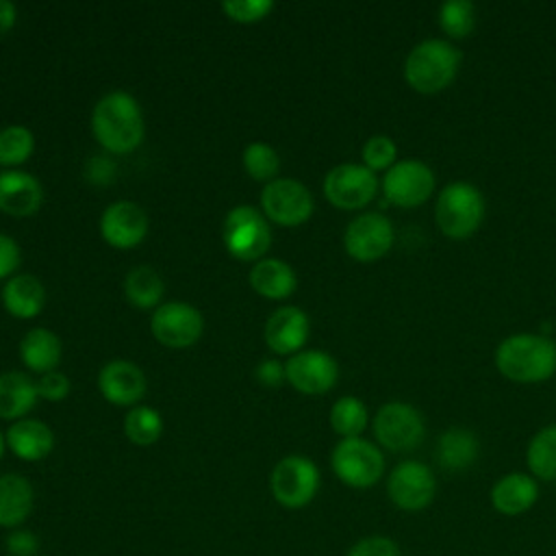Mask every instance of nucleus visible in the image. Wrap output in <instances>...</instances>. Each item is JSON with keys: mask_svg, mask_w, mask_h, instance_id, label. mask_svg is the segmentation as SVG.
I'll return each instance as SVG.
<instances>
[{"mask_svg": "<svg viewBox=\"0 0 556 556\" xmlns=\"http://www.w3.org/2000/svg\"><path fill=\"white\" fill-rule=\"evenodd\" d=\"M493 363L510 382L541 384L556 374V343L539 332H515L497 343Z\"/></svg>", "mask_w": 556, "mask_h": 556, "instance_id": "1", "label": "nucleus"}, {"mask_svg": "<svg viewBox=\"0 0 556 556\" xmlns=\"http://www.w3.org/2000/svg\"><path fill=\"white\" fill-rule=\"evenodd\" d=\"M91 132L109 152L126 154L135 150L146 132L139 102L128 91L104 93L91 111Z\"/></svg>", "mask_w": 556, "mask_h": 556, "instance_id": "2", "label": "nucleus"}, {"mask_svg": "<svg viewBox=\"0 0 556 556\" xmlns=\"http://www.w3.org/2000/svg\"><path fill=\"white\" fill-rule=\"evenodd\" d=\"M460 63L463 54L450 39L428 37L408 50L404 59V80L413 91L434 96L454 85Z\"/></svg>", "mask_w": 556, "mask_h": 556, "instance_id": "3", "label": "nucleus"}, {"mask_svg": "<svg viewBox=\"0 0 556 556\" xmlns=\"http://www.w3.org/2000/svg\"><path fill=\"white\" fill-rule=\"evenodd\" d=\"M484 215V193L469 180H452L437 193L434 222L441 235L452 241H463L476 235Z\"/></svg>", "mask_w": 556, "mask_h": 556, "instance_id": "4", "label": "nucleus"}, {"mask_svg": "<svg viewBox=\"0 0 556 556\" xmlns=\"http://www.w3.org/2000/svg\"><path fill=\"white\" fill-rule=\"evenodd\" d=\"M332 473L350 489H371L384 476L382 447L369 439H339L330 452Z\"/></svg>", "mask_w": 556, "mask_h": 556, "instance_id": "5", "label": "nucleus"}, {"mask_svg": "<svg viewBox=\"0 0 556 556\" xmlns=\"http://www.w3.org/2000/svg\"><path fill=\"white\" fill-rule=\"evenodd\" d=\"M371 430L376 443L387 452H410L426 439V419L417 406L404 400H389L378 406Z\"/></svg>", "mask_w": 556, "mask_h": 556, "instance_id": "6", "label": "nucleus"}, {"mask_svg": "<svg viewBox=\"0 0 556 556\" xmlns=\"http://www.w3.org/2000/svg\"><path fill=\"white\" fill-rule=\"evenodd\" d=\"M321 486L319 467L302 454H289L280 458L269 473L271 497L289 510L308 506Z\"/></svg>", "mask_w": 556, "mask_h": 556, "instance_id": "7", "label": "nucleus"}, {"mask_svg": "<svg viewBox=\"0 0 556 556\" xmlns=\"http://www.w3.org/2000/svg\"><path fill=\"white\" fill-rule=\"evenodd\" d=\"M222 239L226 250L239 261H261L271 245V230L267 217L250 206H232L222 224Z\"/></svg>", "mask_w": 556, "mask_h": 556, "instance_id": "8", "label": "nucleus"}, {"mask_svg": "<svg viewBox=\"0 0 556 556\" xmlns=\"http://www.w3.org/2000/svg\"><path fill=\"white\" fill-rule=\"evenodd\" d=\"M380 189L389 204L400 208H417L434 195L437 176L434 169L419 159H400L382 174Z\"/></svg>", "mask_w": 556, "mask_h": 556, "instance_id": "9", "label": "nucleus"}, {"mask_svg": "<svg viewBox=\"0 0 556 556\" xmlns=\"http://www.w3.org/2000/svg\"><path fill=\"white\" fill-rule=\"evenodd\" d=\"M387 495L402 513L426 510L437 495V478L432 467L415 458L400 460L387 476Z\"/></svg>", "mask_w": 556, "mask_h": 556, "instance_id": "10", "label": "nucleus"}, {"mask_svg": "<svg viewBox=\"0 0 556 556\" xmlns=\"http://www.w3.org/2000/svg\"><path fill=\"white\" fill-rule=\"evenodd\" d=\"M326 200L341 211L365 208L378 193L380 180L363 163H339L330 167L321 182Z\"/></svg>", "mask_w": 556, "mask_h": 556, "instance_id": "11", "label": "nucleus"}, {"mask_svg": "<svg viewBox=\"0 0 556 556\" xmlns=\"http://www.w3.org/2000/svg\"><path fill=\"white\" fill-rule=\"evenodd\" d=\"M395 243L393 222L378 211L358 213L343 232V248L348 256L358 263H376L384 258Z\"/></svg>", "mask_w": 556, "mask_h": 556, "instance_id": "12", "label": "nucleus"}, {"mask_svg": "<svg viewBox=\"0 0 556 556\" xmlns=\"http://www.w3.org/2000/svg\"><path fill=\"white\" fill-rule=\"evenodd\" d=\"M261 208L278 226H300L315 208L313 193L295 178H274L261 191Z\"/></svg>", "mask_w": 556, "mask_h": 556, "instance_id": "13", "label": "nucleus"}, {"mask_svg": "<svg viewBox=\"0 0 556 556\" xmlns=\"http://www.w3.org/2000/svg\"><path fill=\"white\" fill-rule=\"evenodd\" d=\"M150 330L165 348H189L204 332L202 313L187 302H165L156 306L150 319Z\"/></svg>", "mask_w": 556, "mask_h": 556, "instance_id": "14", "label": "nucleus"}, {"mask_svg": "<svg viewBox=\"0 0 556 556\" xmlns=\"http://www.w3.org/2000/svg\"><path fill=\"white\" fill-rule=\"evenodd\" d=\"M287 380L306 395L330 391L339 378V363L324 350H300L285 363Z\"/></svg>", "mask_w": 556, "mask_h": 556, "instance_id": "15", "label": "nucleus"}, {"mask_svg": "<svg viewBox=\"0 0 556 556\" xmlns=\"http://www.w3.org/2000/svg\"><path fill=\"white\" fill-rule=\"evenodd\" d=\"M148 215L132 200L111 202L100 215L102 239L119 250H130L143 241L148 235Z\"/></svg>", "mask_w": 556, "mask_h": 556, "instance_id": "16", "label": "nucleus"}, {"mask_svg": "<svg viewBox=\"0 0 556 556\" xmlns=\"http://www.w3.org/2000/svg\"><path fill=\"white\" fill-rule=\"evenodd\" d=\"M148 380L141 367L126 358H113L98 374V389L115 406H135L146 393Z\"/></svg>", "mask_w": 556, "mask_h": 556, "instance_id": "17", "label": "nucleus"}, {"mask_svg": "<svg viewBox=\"0 0 556 556\" xmlns=\"http://www.w3.org/2000/svg\"><path fill=\"white\" fill-rule=\"evenodd\" d=\"M311 321L308 315L293 304L276 308L265 321V343L276 354H298L308 339Z\"/></svg>", "mask_w": 556, "mask_h": 556, "instance_id": "18", "label": "nucleus"}, {"mask_svg": "<svg viewBox=\"0 0 556 556\" xmlns=\"http://www.w3.org/2000/svg\"><path fill=\"white\" fill-rule=\"evenodd\" d=\"M489 500L500 515L519 517L539 502V480L526 471H508L493 482Z\"/></svg>", "mask_w": 556, "mask_h": 556, "instance_id": "19", "label": "nucleus"}, {"mask_svg": "<svg viewBox=\"0 0 556 556\" xmlns=\"http://www.w3.org/2000/svg\"><path fill=\"white\" fill-rule=\"evenodd\" d=\"M43 202L41 182L22 169H4L0 172V211L26 217L39 211Z\"/></svg>", "mask_w": 556, "mask_h": 556, "instance_id": "20", "label": "nucleus"}, {"mask_svg": "<svg viewBox=\"0 0 556 556\" xmlns=\"http://www.w3.org/2000/svg\"><path fill=\"white\" fill-rule=\"evenodd\" d=\"M480 456V441L473 430L465 426L445 428L434 447L437 465L447 473H463L476 465Z\"/></svg>", "mask_w": 556, "mask_h": 556, "instance_id": "21", "label": "nucleus"}, {"mask_svg": "<svg viewBox=\"0 0 556 556\" xmlns=\"http://www.w3.org/2000/svg\"><path fill=\"white\" fill-rule=\"evenodd\" d=\"M4 439H7V447L20 460H26V463L43 460L54 447V434L50 426L30 417L13 421L4 432Z\"/></svg>", "mask_w": 556, "mask_h": 556, "instance_id": "22", "label": "nucleus"}, {"mask_svg": "<svg viewBox=\"0 0 556 556\" xmlns=\"http://www.w3.org/2000/svg\"><path fill=\"white\" fill-rule=\"evenodd\" d=\"M35 506V489L22 473L0 476V528L15 530L30 517Z\"/></svg>", "mask_w": 556, "mask_h": 556, "instance_id": "23", "label": "nucleus"}, {"mask_svg": "<svg viewBox=\"0 0 556 556\" xmlns=\"http://www.w3.org/2000/svg\"><path fill=\"white\" fill-rule=\"evenodd\" d=\"M46 304V287L33 274L11 276L2 287V306L17 319H33Z\"/></svg>", "mask_w": 556, "mask_h": 556, "instance_id": "24", "label": "nucleus"}, {"mask_svg": "<svg viewBox=\"0 0 556 556\" xmlns=\"http://www.w3.org/2000/svg\"><path fill=\"white\" fill-rule=\"evenodd\" d=\"M252 289L267 300H285L298 287L293 267L280 258H261L250 269Z\"/></svg>", "mask_w": 556, "mask_h": 556, "instance_id": "25", "label": "nucleus"}, {"mask_svg": "<svg viewBox=\"0 0 556 556\" xmlns=\"http://www.w3.org/2000/svg\"><path fill=\"white\" fill-rule=\"evenodd\" d=\"M37 382L24 371L0 374V419H24V415L37 404Z\"/></svg>", "mask_w": 556, "mask_h": 556, "instance_id": "26", "label": "nucleus"}, {"mask_svg": "<svg viewBox=\"0 0 556 556\" xmlns=\"http://www.w3.org/2000/svg\"><path fill=\"white\" fill-rule=\"evenodd\" d=\"M61 352V339L48 328H30L20 341L22 363L39 374L56 369Z\"/></svg>", "mask_w": 556, "mask_h": 556, "instance_id": "27", "label": "nucleus"}, {"mask_svg": "<svg viewBox=\"0 0 556 556\" xmlns=\"http://www.w3.org/2000/svg\"><path fill=\"white\" fill-rule=\"evenodd\" d=\"M526 465L530 476L541 482L556 480V424L539 428L526 447Z\"/></svg>", "mask_w": 556, "mask_h": 556, "instance_id": "28", "label": "nucleus"}, {"mask_svg": "<svg viewBox=\"0 0 556 556\" xmlns=\"http://www.w3.org/2000/svg\"><path fill=\"white\" fill-rule=\"evenodd\" d=\"M163 291L165 285L161 274L150 265H137L124 278V295L130 304L139 308H150L159 304Z\"/></svg>", "mask_w": 556, "mask_h": 556, "instance_id": "29", "label": "nucleus"}, {"mask_svg": "<svg viewBox=\"0 0 556 556\" xmlns=\"http://www.w3.org/2000/svg\"><path fill=\"white\" fill-rule=\"evenodd\" d=\"M330 428L341 439L361 437L369 424V410L365 402L356 395H343L330 406Z\"/></svg>", "mask_w": 556, "mask_h": 556, "instance_id": "30", "label": "nucleus"}, {"mask_svg": "<svg viewBox=\"0 0 556 556\" xmlns=\"http://www.w3.org/2000/svg\"><path fill=\"white\" fill-rule=\"evenodd\" d=\"M476 4L469 0H445L437 11L439 28L452 43L471 37L476 30Z\"/></svg>", "mask_w": 556, "mask_h": 556, "instance_id": "31", "label": "nucleus"}, {"mask_svg": "<svg viewBox=\"0 0 556 556\" xmlns=\"http://www.w3.org/2000/svg\"><path fill=\"white\" fill-rule=\"evenodd\" d=\"M124 434L135 445H152L163 434V417L156 408L139 404L132 406L124 417Z\"/></svg>", "mask_w": 556, "mask_h": 556, "instance_id": "32", "label": "nucleus"}, {"mask_svg": "<svg viewBox=\"0 0 556 556\" xmlns=\"http://www.w3.org/2000/svg\"><path fill=\"white\" fill-rule=\"evenodd\" d=\"M35 150V135L22 124H11L0 130V165L13 167L24 163Z\"/></svg>", "mask_w": 556, "mask_h": 556, "instance_id": "33", "label": "nucleus"}, {"mask_svg": "<svg viewBox=\"0 0 556 556\" xmlns=\"http://www.w3.org/2000/svg\"><path fill=\"white\" fill-rule=\"evenodd\" d=\"M243 167L250 178L254 180H274L280 169V156L276 148L265 141H252L243 148Z\"/></svg>", "mask_w": 556, "mask_h": 556, "instance_id": "34", "label": "nucleus"}, {"mask_svg": "<svg viewBox=\"0 0 556 556\" xmlns=\"http://www.w3.org/2000/svg\"><path fill=\"white\" fill-rule=\"evenodd\" d=\"M361 159H363V165L369 167L374 174L387 172L400 161L397 143L389 135H371L369 139H365L361 148Z\"/></svg>", "mask_w": 556, "mask_h": 556, "instance_id": "35", "label": "nucleus"}, {"mask_svg": "<svg viewBox=\"0 0 556 556\" xmlns=\"http://www.w3.org/2000/svg\"><path fill=\"white\" fill-rule=\"evenodd\" d=\"M222 9L230 20L250 24V22H258L267 13H271L274 2L271 0H226V2H222Z\"/></svg>", "mask_w": 556, "mask_h": 556, "instance_id": "36", "label": "nucleus"}, {"mask_svg": "<svg viewBox=\"0 0 556 556\" xmlns=\"http://www.w3.org/2000/svg\"><path fill=\"white\" fill-rule=\"evenodd\" d=\"M345 556H402L400 545L391 536L369 534L358 539Z\"/></svg>", "mask_w": 556, "mask_h": 556, "instance_id": "37", "label": "nucleus"}, {"mask_svg": "<svg viewBox=\"0 0 556 556\" xmlns=\"http://www.w3.org/2000/svg\"><path fill=\"white\" fill-rule=\"evenodd\" d=\"M37 391H39V397H43L48 402H61L70 393V378L59 369L46 371L37 380Z\"/></svg>", "mask_w": 556, "mask_h": 556, "instance_id": "38", "label": "nucleus"}, {"mask_svg": "<svg viewBox=\"0 0 556 556\" xmlns=\"http://www.w3.org/2000/svg\"><path fill=\"white\" fill-rule=\"evenodd\" d=\"M4 547L9 556H39V539L35 532L26 528H15L9 530L4 539Z\"/></svg>", "mask_w": 556, "mask_h": 556, "instance_id": "39", "label": "nucleus"}, {"mask_svg": "<svg viewBox=\"0 0 556 556\" xmlns=\"http://www.w3.org/2000/svg\"><path fill=\"white\" fill-rule=\"evenodd\" d=\"M254 376L256 380L263 384V387H280L285 380H287V371H285V363L276 361V358H263L256 369H254Z\"/></svg>", "mask_w": 556, "mask_h": 556, "instance_id": "40", "label": "nucleus"}, {"mask_svg": "<svg viewBox=\"0 0 556 556\" xmlns=\"http://www.w3.org/2000/svg\"><path fill=\"white\" fill-rule=\"evenodd\" d=\"M20 265V245L13 237L0 232V278L15 271Z\"/></svg>", "mask_w": 556, "mask_h": 556, "instance_id": "41", "label": "nucleus"}, {"mask_svg": "<svg viewBox=\"0 0 556 556\" xmlns=\"http://www.w3.org/2000/svg\"><path fill=\"white\" fill-rule=\"evenodd\" d=\"M15 20H17L15 4L9 0H0V37L15 26Z\"/></svg>", "mask_w": 556, "mask_h": 556, "instance_id": "42", "label": "nucleus"}, {"mask_svg": "<svg viewBox=\"0 0 556 556\" xmlns=\"http://www.w3.org/2000/svg\"><path fill=\"white\" fill-rule=\"evenodd\" d=\"M4 450H7V439H4V432H0V460L4 456Z\"/></svg>", "mask_w": 556, "mask_h": 556, "instance_id": "43", "label": "nucleus"}]
</instances>
